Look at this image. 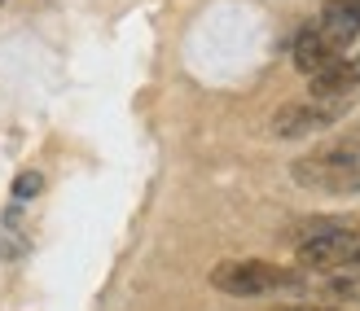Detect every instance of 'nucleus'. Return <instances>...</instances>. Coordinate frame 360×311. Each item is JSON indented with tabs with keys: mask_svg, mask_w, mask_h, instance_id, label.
<instances>
[{
	"mask_svg": "<svg viewBox=\"0 0 360 311\" xmlns=\"http://www.w3.org/2000/svg\"><path fill=\"white\" fill-rule=\"evenodd\" d=\"M290 246L312 272H360V228L343 219H303L290 232Z\"/></svg>",
	"mask_w": 360,
	"mask_h": 311,
	"instance_id": "f257e3e1",
	"label": "nucleus"
},
{
	"mask_svg": "<svg viewBox=\"0 0 360 311\" xmlns=\"http://www.w3.org/2000/svg\"><path fill=\"white\" fill-rule=\"evenodd\" d=\"M211 285L229 298H259L273 289H303V272L277 267L268 259H224L211 267Z\"/></svg>",
	"mask_w": 360,
	"mask_h": 311,
	"instance_id": "f03ea898",
	"label": "nucleus"
},
{
	"mask_svg": "<svg viewBox=\"0 0 360 311\" xmlns=\"http://www.w3.org/2000/svg\"><path fill=\"white\" fill-rule=\"evenodd\" d=\"M295 185L312 189V193H360V176H356V158L347 150V140H334L326 150H316L308 158L290 162Z\"/></svg>",
	"mask_w": 360,
	"mask_h": 311,
	"instance_id": "7ed1b4c3",
	"label": "nucleus"
},
{
	"mask_svg": "<svg viewBox=\"0 0 360 311\" xmlns=\"http://www.w3.org/2000/svg\"><path fill=\"white\" fill-rule=\"evenodd\" d=\"M347 114V97H303V101H285L273 110V127L277 140H299V136H312V132H326L338 119Z\"/></svg>",
	"mask_w": 360,
	"mask_h": 311,
	"instance_id": "20e7f679",
	"label": "nucleus"
},
{
	"mask_svg": "<svg viewBox=\"0 0 360 311\" xmlns=\"http://www.w3.org/2000/svg\"><path fill=\"white\" fill-rule=\"evenodd\" d=\"M343 53H347V48L338 44L330 31H321V22L303 27V31L295 35V66L303 70V75H316V70H326L330 62L343 58Z\"/></svg>",
	"mask_w": 360,
	"mask_h": 311,
	"instance_id": "39448f33",
	"label": "nucleus"
},
{
	"mask_svg": "<svg viewBox=\"0 0 360 311\" xmlns=\"http://www.w3.org/2000/svg\"><path fill=\"white\" fill-rule=\"evenodd\" d=\"M360 88V53H343L326 70L308 75V97H352Z\"/></svg>",
	"mask_w": 360,
	"mask_h": 311,
	"instance_id": "423d86ee",
	"label": "nucleus"
},
{
	"mask_svg": "<svg viewBox=\"0 0 360 311\" xmlns=\"http://www.w3.org/2000/svg\"><path fill=\"white\" fill-rule=\"evenodd\" d=\"M316 22H321V31H330L334 40L347 48L360 35V0H326Z\"/></svg>",
	"mask_w": 360,
	"mask_h": 311,
	"instance_id": "0eeeda50",
	"label": "nucleus"
},
{
	"mask_svg": "<svg viewBox=\"0 0 360 311\" xmlns=\"http://www.w3.org/2000/svg\"><path fill=\"white\" fill-rule=\"evenodd\" d=\"M321 289L338 303H360V272H326Z\"/></svg>",
	"mask_w": 360,
	"mask_h": 311,
	"instance_id": "6e6552de",
	"label": "nucleus"
},
{
	"mask_svg": "<svg viewBox=\"0 0 360 311\" xmlns=\"http://www.w3.org/2000/svg\"><path fill=\"white\" fill-rule=\"evenodd\" d=\"M40 189H44V176L40 171H22L13 180V202H31V197H40Z\"/></svg>",
	"mask_w": 360,
	"mask_h": 311,
	"instance_id": "1a4fd4ad",
	"label": "nucleus"
},
{
	"mask_svg": "<svg viewBox=\"0 0 360 311\" xmlns=\"http://www.w3.org/2000/svg\"><path fill=\"white\" fill-rule=\"evenodd\" d=\"M343 140H347V150H352V158H356V176H360V127H356L352 136H343Z\"/></svg>",
	"mask_w": 360,
	"mask_h": 311,
	"instance_id": "9d476101",
	"label": "nucleus"
},
{
	"mask_svg": "<svg viewBox=\"0 0 360 311\" xmlns=\"http://www.w3.org/2000/svg\"><path fill=\"white\" fill-rule=\"evenodd\" d=\"M273 311H338V307H312V303H290V307H273Z\"/></svg>",
	"mask_w": 360,
	"mask_h": 311,
	"instance_id": "9b49d317",
	"label": "nucleus"
}]
</instances>
